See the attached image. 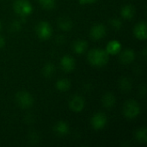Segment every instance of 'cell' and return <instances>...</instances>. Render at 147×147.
<instances>
[{"instance_id": "obj_23", "label": "cell", "mask_w": 147, "mask_h": 147, "mask_svg": "<svg viewBox=\"0 0 147 147\" xmlns=\"http://www.w3.org/2000/svg\"><path fill=\"white\" fill-rule=\"evenodd\" d=\"M109 25L115 31H118V30H120L122 28V22L118 18H112V19H110L109 20Z\"/></svg>"}, {"instance_id": "obj_8", "label": "cell", "mask_w": 147, "mask_h": 147, "mask_svg": "<svg viewBox=\"0 0 147 147\" xmlns=\"http://www.w3.org/2000/svg\"><path fill=\"white\" fill-rule=\"evenodd\" d=\"M106 34V28L102 24H96L90 30V37L95 40L102 39Z\"/></svg>"}, {"instance_id": "obj_17", "label": "cell", "mask_w": 147, "mask_h": 147, "mask_svg": "<svg viewBox=\"0 0 147 147\" xmlns=\"http://www.w3.org/2000/svg\"><path fill=\"white\" fill-rule=\"evenodd\" d=\"M121 16L126 20H131L135 15V9L132 5H126L121 10Z\"/></svg>"}, {"instance_id": "obj_1", "label": "cell", "mask_w": 147, "mask_h": 147, "mask_svg": "<svg viewBox=\"0 0 147 147\" xmlns=\"http://www.w3.org/2000/svg\"><path fill=\"white\" fill-rule=\"evenodd\" d=\"M88 60L93 66L102 67L107 65L109 61V54L105 50L95 48L89 52Z\"/></svg>"}, {"instance_id": "obj_29", "label": "cell", "mask_w": 147, "mask_h": 147, "mask_svg": "<svg viewBox=\"0 0 147 147\" xmlns=\"http://www.w3.org/2000/svg\"><path fill=\"white\" fill-rule=\"evenodd\" d=\"M0 30H1V22H0Z\"/></svg>"}, {"instance_id": "obj_2", "label": "cell", "mask_w": 147, "mask_h": 147, "mask_svg": "<svg viewBox=\"0 0 147 147\" xmlns=\"http://www.w3.org/2000/svg\"><path fill=\"white\" fill-rule=\"evenodd\" d=\"M14 10L21 16L26 17L32 13L33 7L28 0H16L14 2Z\"/></svg>"}, {"instance_id": "obj_15", "label": "cell", "mask_w": 147, "mask_h": 147, "mask_svg": "<svg viewBox=\"0 0 147 147\" xmlns=\"http://www.w3.org/2000/svg\"><path fill=\"white\" fill-rule=\"evenodd\" d=\"M58 26L60 29L64 31H70L72 28V22L70 18L66 16H61L58 20Z\"/></svg>"}, {"instance_id": "obj_12", "label": "cell", "mask_w": 147, "mask_h": 147, "mask_svg": "<svg viewBox=\"0 0 147 147\" xmlns=\"http://www.w3.org/2000/svg\"><path fill=\"white\" fill-rule=\"evenodd\" d=\"M121 50V45L118 40H111L108 43L106 47V52L108 54L115 55L118 54Z\"/></svg>"}, {"instance_id": "obj_5", "label": "cell", "mask_w": 147, "mask_h": 147, "mask_svg": "<svg viewBox=\"0 0 147 147\" xmlns=\"http://www.w3.org/2000/svg\"><path fill=\"white\" fill-rule=\"evenodd\" d=\"M36 34L41 40H47L52 35V28L47 22H40L36 26Z\"/></svg>"}, {"instance_id": "obj_25", "label": "cell", "mask_w": 147, "mask_h": 147, "mask_svg": "<svg viewBox=\"0 0 147 147\" xmlns=\"http://www.w3.org/2000/svg\"><path fill=\"white\" fill-rule=\"evenodd\" d=\"M29 140H30V141H34V142L36 143V142L39 140L37 133H31V134H29Z\"/></svg>"}, {"instance_id": "obj_18", "label": "cell", "mask_w": 147, "mask_h": 147, "mask_svg": "<svg viewBox=\"0 0 147 147\" xmlns=\"http://www.w3.org/2000/svg\"><path fill=\"white\" fill-rule=\"evenodd\" d=\"M87 42L83 40H78L73 43V50L78 54L84 53L87 49Z\"/></svg>"}, {"instance_id": "obj_26", "label": "cell", "mask_w": 147, "mask_h": 147, "mask_svg": "<svg viewBox=\"0 0 147 147\" xmlns=\"http://www.w3.org/2000/svg\"><path fill=\"white\" fill-rule=\"evenodd\" d=\"M96 1L97 0H79V3H80V4H90Z\"/></svg>"}, {"instance_id": "obj_22", "label": "cell", "mask_w": 147, "mask_h": 147, "mask_svg": "<svg viewBox=\"0 0 147 147\" xmlns=\"http://www.w3.org/2000/svg\"><path fill=\"white\" fill-rule=\"evenodd\" d=\"M40 6L45 9H53L55 7V0H39Z\"/></svg>"}, {"instance_id": "obj_13", "label": "cell", "mask_w": 147, "mask_h": 147, "mask_svg": "<svg viewBox=\"0 0 147 147\" xmlns=\"http://www.w3.org/2000/svg\"><path fill=\"white\" fill-rule=\"evenodd\" d=\"M115 102H116L115 96L112 93H110V92H108V93L104 94V96L102 98V105L106 109L113 108L115 106Z\"/></svg>"}, {"instance_id": "obj_27", "label": "cell", "mask_w": 147, "mask_h": 147, "mask_svg": "<svg viewBox=\"0 0 147 147\" xmlns=\"http://www.w3.org/2000/svg\"><path fill=\"white\" fill-rule=\"evenodd\" d=\"M146 86H145V84H142V86L140 87V94H143V95L145 96V95H146Z\"/></svg>"}, {"instance_id": "obj_20", "label": "cell", "mask_w": 147, "mask_h": 147, "mask_svg": "<svg viewBox=\"0 0 147 147\" xmlns=\"http://www.w3.org/2000/svg\"><path fill=\"white\" fill-rule=\"evenodd\" d=\"M54 72H55V67H54L53 64H52V63L46 64L42 69V75L47 78L53 77Z\"/></svg>"}, {"instance_id": "obj_19", "label": "cell", "mask_w": 147, "mask_h": 147, "mask_svg": "<svg viewBox=\"0 0 147 147\" xmlns=\"http://www.w3.org/2000/svg\"><path fill=\"white\" fill-rule=\"evenodd\" d=\"M135 138L138 140V142L146 144L147 142V130L145 127L138 129L135 133Z\"/></svg>"}, {"instance_id": "obj_7", "label": "cell", "mask_w": 147, "mask_h": 147, "mask_svg": "<svg viewBox=\"0 0 147 147\" xmlns=\"http://www.w3.org/2000/svg\"><path fill=\"white\" fill-rule=\"evenodd\" d=\"M107 124V116L102 113H96L91 118V125L94 129H102Z\"/></svg>"}, {"instance_id": "obj_28", "label": "cell", "mask_w": 147, "mask_h": 147, "mask_svg": "<svg viewBox=\"0 0 147 147\" xmlns=\"http://www.w3.org/2000/svg\"><path fill=\"white\" fill-rule=\"evenodd\" d=\"M4 45H5V40L2 35H0V48L3 47Z\"/></svg>"}, {"instance_id": "obj_3", "label": "cell", "mask_w": 147, "mask_h": 147, "mask_svg": "<svg viewBox=\"0 0 147 147\" xmlns=\"http://www.w3.org/2000/svg\"><path fill=\"white\" fill-rule=\"evenodd\" d=\"M124 115L128 119H134L136 118L140 113V104L134 100L127 101L123 108Z\"/></svg>"}, {"instance_id": "obj_24", "label": "cell", "mask_w": 147, "mask_h": 147, "mask_svg": "<svg viewBox=\"0 0 147 147\" xmlns=\"http://www.w3.org/2000/svg\"><path fill=\"white\" fill-rule=\"evenodd\" d=\"M22 28V23L19 21H13L10 24V30L11 32H19Z\"/></svg>"}, {"instance_id": "obj_9", "label": "cell", "mask_w": 147, "mask_h": 147, "mask_svg": "<svg viewBox=\"0 0 147 147\" xmlns=\"http://www.w3.org/2000/svg\"><path fill=\"white\" fill-rule=\"evenodd\" d=\"M60 66L62 70L65 72L72 71L75 68V60L70 55H65L62 58L60 61Z\"/></svg>"}, {"instance_id": "obj_11", "label": "cell", "mask_w": 147, "mask_h": 147, "mask_svg": "<svg viewBox=\"0 0 147 147\" xmlns=\"http://www.w3.org/2000/svg\"><path fill=\"white\" fill-rule=\"evenodd\" d=\"M135 59V53L132 49H126L120 54V61L123 65L131 64Z\"/></svg>"}, {"instance_id": "obj_16", "label": "cell", "mask_w": 147, "mask_h": 147, "mask_svg": "<svg viewBox=\"0 0 147 147\" xmlns=\"http://www.w3.org/2000/svg\"><path fill=\"white\" fill-rule=\"evenodd\" d=\"M119 88L124 93H127L132 90V81L127 77H122L119 80Z\"/></svg>"}, {"instance_id": "obj_4", "label": "cell", "mask_w": 147, "mask_h": 147, "mask_svg": "<svg viewBox=\"0 0 147 147\" xmlns=\"http://www.w3.org/2000/svg\"><path fill=\"white\" fill-rule=\"evenodd\" d=\"M16 102L22 109H28L33 105V96L27 91H19L16 95Z\"/></svg>"}, {"instance_id": "obj_10", "label": "cell", "mask_w": 147, "mask_h": 147, "mask_svg": "<svg viewBox=\"0 0 147 147\" xmlns=\"http://www.w3.org/2000/svg\"><path fill=\"white\" fill-rule=\"evenodd\" d=\"M134 35L137 39L139 40H146L147 37V32H146V23L145 22H139L134 29Z\"/></svg>"}, {"instance_id": "obj_21", "label": "cell", "mask_w": 147, "mask_h": 147, "mask_svg": "<svg viewBox=\"0 0 147 147\" xmlns=\"http://www.w3.org/2000/svg\"><path fill=\"white\" fill-rule=\"evenodd\" d=\"M56 88L59 91H67L71 88V83L66 78H61V79L57 81Z\"/></svg>"}, {"instance_id": "obj_6", "label": "cell", "mask_w": 147, "mask_h": 147, "mask_svg": "<svg viewBox=\"0 0 147 147\" xmlns=\"http://www.w3.org/2000/svg\"><path fill=\"white\" fill-rule=\"evenodd\" d=\"M85 105V102L83 96L76 95L74 96H72L69 102V107L70 109L73 111V112H81Z\"/></svg>"}, {"instance_id": "obj_14", "label": "cell", "mask_w": 147, "mask_h": 147, "mask_svg": "<svg viewBox=\"0 0 147 147\" xmlns=\"http://www.w3.org/2000/svg\"><path fill=\"white\" fill-rule=\"evenodd\" d=\"M53 129L54 132L59 136H65L69 133V126L65 121H59L58 123H56Z\"/></svg>"}]
</instances>
